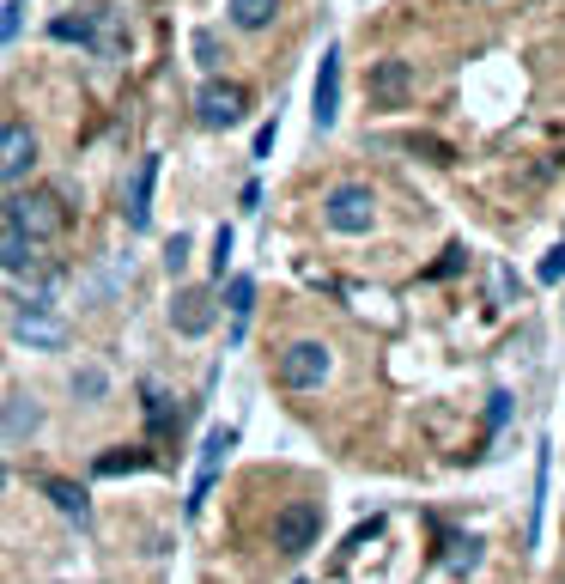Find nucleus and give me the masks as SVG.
<instances>
[{
    "mask_svg": "<svg viewBox=\"0 0 565 584\" xmlns=\"http://www.w3.org/2000/svg\"><path fill=\"white\" fill-rule=\"evenodd\" d=\"M7 226H19L31 244H49V238H61L67 213H61V201H55V195L31 189V195H13V201H7Z\"/></svg>",
    "mask_w": 565,
    "mask_h": 584,
    "instance_id": "nucleus-1",
    "label": "nucleus"
},
{
    "mask_svg": "<svg viewBox=\"0 0 565 584\" xmlns=\"http://www.w3.org/2000/svg\"><path fill=\"white\" fill-rule=\"evenodd\" d=\"M329 372H335V353L322 347V341H292L280 353V365H274V378L286 390H322V378H329Z\"/></svg>",
    "mask_w": 565,
    "mask_h": 584,
    "instance_id": "nucleus-2",
    "label": "nucleus"
},
{
    "mask_svg": "<svg viewBox=\"0 0 565 584\" xmlns=\"http://www.w3.org/2000/svg\"><path fill=\"white\" fill-rule=\"evenodd\" d=\"M322 219H329L341 238H359V232H371L377 201H371L365 183H341V189H329V201H322Z\"/></svg>",
    "mask_w": 565,
    "mask_h": 584,
    "instance_id": "nucleus-3",
    "label": "nucleus"
},
{
    "mask_svg": "<svg viewBox=\"0 0 565 584\" xmlns=\"http://www.w3.org/2000/svg\"><path fill=\"white\" fill-rule=\"evenodd\" d=\"M316 536H322V511H316V505H304V499H298V505H286L280 518H274V548H280V554H292V560H298V554H310V548H316Z\"/></svg>",
    "mask_w": 565,
    "mask_h": 584,
    "instance_id": "nucleus-4",
    "label": "nucleus"
},
{
    "mask_svg": "<svg viewBox=\"0 0 565 584\" xmlns=\"http://www.w3.org/2000/svg\"><path fill=\"white\" fill-rule=\"evenodd\" d=\"M244 86H231V80H207L201 92H195V116L207 122V128H237L244 122Z\"/></svg>",
    "mask_w": 565,
    "mask_h": 584,
    "instance_id": "nucleus-5",
    "label": "nucleus"
},
{
    "mask_svg": "<svg viewBox=\"0 0 565 584\" xmlns=\"http://www.w3.org/2000/svg\"><path fill=\"white\" fill-rule=\"evenodd\" d=\"M213 317H219L213 286H183L177 299H171V323H177V335H207Z\"/></svg>",
    "mask_w": 565,
    "mask_h": 584,
    "instance_id": "nucleus-6",
    "label": "nucleus"
},
{
    "mask_svg": "<svg viewBox=\"0 0 565 584\" xmlns=\"http://www.w3.org/2000/svg\"><path fill=\"white\" fill-rule=\"evenodd\" d=\"M31 165H37V134L19 128V122H7V128H0V183H19Z\"/></svg>",
    "mask_w": 565,
    "mask_h": 584,
    "instance_id": "nucleus-7",
    "label": "nucleus"
},
{
    "mask_svg": "<svg viewBox=\"0 0 565 584\" xmlns=\"http://www.w3.org/2000/svg\"><path fill=\"white\" fill-rule=\"evenodd\" d=\"M316 128H335L341 116V49H322V67H316Z\"/></svg>",
    "mask_w": 565,
    "mask_h": 584,
    "instance_id": "nucleus-8",
    "label": "nucleus"
},
{
    "mask_svg": "<svg viewBox=\"0 0 565 584\" xmlns=\"http://www.w3.org/2000/svg\"><path fill=\"white\" fill-rule=\"evenodd\" d=\"M237 445V432L231 426H213L207 432V445H201V475H195V499H189V511H201L207 505V487H213V475H219V463H225V451Z\"/></svg>",
    "mask_w": 565,
    "mask_h": 584,
    "instance_id": "nucleus-9",
    "label": "nucleus"
},
{
    "mask_svg": "<svg viewBox=\"0 0 565 584\" xmlns=\"http://www.w3.org/2000/svg\"><path fill=\"white\" fill-rule=\"evenodd\" d=\"M408 92H414V73H408V61H377V73H371V104L395 110Z\"/></svg>",
    "mask_w": 565,
    "mask_h": 584,
    "instance_id": "nucleus-10",
    "label": "nucleus"
},
{
    "mask_svg": "<svg viewBox=\"0 0 565 584\" xmlns=\"http://www.w3.org/2000/svg\"><path fill=\"white\" fill-rule=\"evenodd\" d=\"M152 183H158V159H140L134 189H128V226H134V232L152 226Z\"/></svg>",
    "mask_w": 565,
    "mask_h": 584,
    "instance_id": "nucleus-11",
    "label": "nucleus"
},
{
    "mask_svg": "<svg viewBox=\"0 0 565 584\" xmlns=\"http://www.w3.org/2000/svg\"><path fill=\"white\" fill-rule=\"evenodd\" d=\"M13 329H19V341H31V347H61V341H67V323H61V317H49V311H37V305H31V311H19V323H13Z\"/></svg>",
    "mask_w": 565,
    "mask_h": 584,
    "instance_id": "nucleus-12",
    "label": "nucleus"
},
{
    "mask_svg": "<svg viewBox=\"0 0 565 584\" xmlns=\"http://www.w3.org/2000/svg\"><path fill=\"white\" fill-rule=\"evenodd\" d=\"M225 311H231V341H244L250 311H256V280H250V274H231V286H225Z\"/></svg>",
    "mask_w": 565,
    "mask_h": 584,
    "instance_id": "nucleus-13",
    "label": "nucleus"
},
{
    "mask_svg": "<svg viewBox=\"0 0 565 584\" xmlns=\"http://www.w3.org/2000/svg\"><path fill=\"white\" fill-rule=\"evenodd\" d=\"M37 262V244L19 232V226H0V268H7V274H25Z\"/></svg>",
    "mask_w": 565,
    "mask_h": 584,
    "instance_id": "nucleus-14",
    "label": "nucleus"
},
{
    "mask_svg": "<svg viewBox=\"0 0 565 584\" xmlns=\"http://www.w3.org/2000/svg\"><path fill=\"white\" fill-rule=\"evenodd\" d=\"M43 493L55 499V511H61V518H79V524H86V518H92V505H86V493H79L73 481H61V475H49V481H43Z\"/></svg>",
    "mask_w": 565,
    "mask_h": 584,
    "instance_id": "nucleus-15",
    "label": "nucleus"
},
{
    "mask_svg": "<svg viewBox=\"0 0 565 584\" xmlns=\"http://www.w3.org/2000/svg\"><path fill=\"white\" fill-rule=\"evenodd\" d=\"M280 13V0H231V25L237 31H262Z\"/></svg>",
    "mask_w": 565,
    "mask_h": 584,
    "instance_id": "nucleus-16",
    "label": "nucleus"
},
{
    "mask_svg": "<svg viewBox=\"0 0 565 584\" xmlns=\"http://www.w3.org/2000/svg\"><path fill=\"white\" fill-rule=\"evenodd\" d=\"M37 402H25V396H13V408H7V432H37Z\"/></svg>",
    "mask_w": 565,
    "mask_h": 584,
    "instance_id": "nucleus-17",
    "label": "nucleus"
},
{
    "mask_svg": "<svg viewBox=\"0 0 565 584\" xmlns=\"http://www.w3.org/2000/svg\"><path fill=\"white\" fill-rule=\"evenodd\" d=\"M49 37H55V43H92V19H55Z\"/></svg>",
    "mask_w": 565,
    "mask_h": 584,
    "instance_id": "nucleus-18",
    "label": "nucleus"
},
{
    "mask_svg": "<svg viewBox=\"0 0 565 584\" xmlns=\"http://www.w3.org/2000/svg\"><path fill=\"white\" fill-rule=\"evenodd\" d=\"M134 469H146V451H116V457H98V475H134Z\"/></svg>",
    "mask_w": 565,
    "mask_h": 584,
    "instance_id": "nucleus-19",
    "label": "nucleus"
},
{
    "mask_svg": "<svg viewBox=\"0 0 565 584\" xmlns=\"http://www.w3.org/2000/svg\"><path fill=\"white\" fill-rule=\"evenodd\" d=\"M104 384H110V378L98 372V365H86V372H79V378H73V390H79V396H86V402H98V396H104Z\"/></svg>",
    "mask_w": 565,
    "mask_h": 584,
    "instance_id": "nucleus-20",
    "label": "nucleus"
},
{
    "mask_svg": "<svg viewBox=\"0 0 565 584\" xmlns=\"http://www.w3.org/2000/svg\"><path fill=\"white\" fill-rule=\"evenodd\" d=\"M225 262H231V226H219L213 238V280H225Z\"/></svg>",
    "mask_w": 565,
    "mask_h": 584,
    "instance_id": "nucleus-21",
    "label": "nucleus"
},
{
    "mask_svg": "<svg viewBox=\"0 0 565 584\" xmlns=\"http://www.w3.org/2000/svg\"><path fill=\"white\" fill-rule=\"evenodd\" d=\"M19 13H25V0H13V7L0 13V49H7V43L19 37Z\"/></svg>",
    "mask_w": 565,
    "mask_h": 584,
    "instance_id": "nucleus-22",
    "label": "nucleus"
},
{
    "mask_svg": "<svg viewBox=\"0 0 565 584\" xmlns=\"http://www.w3.org/2000/svg\"><path fill=\"white\" fill-rule=\"evenodd\" d=\"M535 493H547V445H541V469H535ZM529 536H541V499H535V518H529Z\"/></svg>",
    "mask_w": 565,
    "mask_h": 584,
    "instance_id": "nucleus-23",
    "label": "nucleus"
},
{
    "mask_svg": "<svg viewBox=\"0 0 565 584\" xmlns=\"http://www.w3.org/2000/svg\"><path fill=\"white\" fill-rule=\"evenodd\" d=\"M414 153H426L432 165H450V146L444 140H414Z\"/></svg>",
    "mask_w": 565,
    "mask_h": 584,
    "instance_id": "nucleus-24",
    "label": "nucleus"
},
{
    "mask_svg": "<svg viewBox=\"0 0 565 584\" xmlns=\"http://www.w3.org/2000/svg\"><path fill=\"white\" fill-rule=\"evenodd\" d=\"M195 55H201V67H213V61H219V37L201 31V37H195Z\"/></svg>",
    "mask_w": 565,
    "mask_h": 584,
    "instance_id": "nucleus-25",
    "label": "nucleus"
},
{
    "mask_svg": "<svg viewBox=\"0 0 565 584\" xmlns=\"http://www.w3.org/2000/svg\"><path fill=\"white\" fill-rule=\"evenodd\" d=\"M165 262H171V274H177V268H183V262H189V238H183V232H177V238H171V244H165Z\"/></svg>",
    "mask_w": 565,
    "mask_h": 584,
    "instance_id": "nucleus-26",
    "label": "nucleus"
},
{
    "mask_svg": "<svg viewBox=\"0 0 565 584\" xmlns=\"http://www.w3.org/2000/svg\"><path fill=\"white\" fill-rule=\"evenodd\" d=\"M541 280H547V286H553V280H565V244H559V250L541 262Z\"/></svg>",
    "mask_w": 565,
    "mask_h": 584,
    "instance_id": "nucleus-27",
    "label": "nucleus"
},
{
    "mask_svg": "<svg viewBox=\"0 0 565 584\" xmlns=\"http://www.w3.org/2000/svg\"><path fill=\"white\" fill-rule=\"evenodd\" d=\"M268 153H274V122H268V128H256V159H268Z\"/></svg>",
    "mask_w": 565,
    "mask_h": 584,
    "instance_id": "nucleus-28",
    "label": "nucleus"
},
{
    "mask_svg": "<svg viewBox=\"0 0 565 584\" xmlns=\"http://www.w3.org/2000/svg\"><path fill=\"white\" fill-rule=\"evenodd\" d=\"M0 487H7V463H0Z\"/></svg>",
    "mask_w": 565,
    "mask_h": 584,
    "instance_id": "nucleus-29",
    "label": "nucleus"
}]
</instances>
